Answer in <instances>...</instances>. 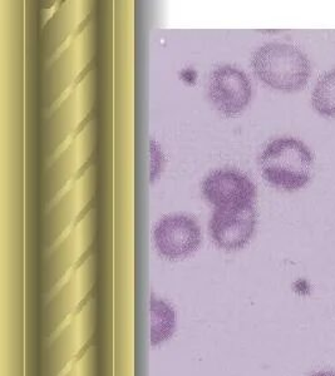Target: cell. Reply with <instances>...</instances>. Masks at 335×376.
I'll return each mask as SVG.
<instances>
[{"mask_svg": "<svg viewBox=\"0 0 335 376\" xmlns=\"http://www.w3.org/2000/svg\"><path fill=\"white\" fill-rule=\"evenodd\" d=\"M264 178L285 191L302 188L310 180L313 155L299 139L284 137L271 141L259 158Z\"/></svg>", "mask_w": 335, "mask_h": 376, "instance_id": "6da1fadb", "label": "cell"}, {"mask_svg": "<svg viewBox=\"0 0 335 376\" xmlns=\"http://www.w3.org/2000/svg\"><path fill=\"white\" fill-rule=\"evenodd\" d=\"M151 343L156 346L157 343L168 340L175 331V312L170 305L165 301L157 300L153 295L151 296Z\"/></svg>", "mask_w": 335, "mask_h": 376, "instance_id": "52a82bcc", "label": "cell"}, {"mask_svg": "<svg viewBox=\"0 0 335 376\" xmlns=\"http://www.w3.org/2000/svg\"><path fill=\"white\" fill-rule=\"evenodd\" d=\"M158 252L170 260H179L195 252L201 242L200 228L191 217L168 215L153 231Z\"/></svg>", "mask_w": 335, "mask_h": 376, "instance_id": "277c9868", "label": "cell"}, {"mask_svg": "<svg viewBox=\"0 0 335 376\" xmlns=\"http://www.w3.org/2000/svg\"><path fill=\"white\" fill-rule=\"evenodd\" d=\"M202 194L216 208H236L252 205L257 188L244 173L236 170H218L202 182Z\"/></svg>", "mask_w": 335, "mask_h": 376, "instance_id": "3957f363", "label": "cell"}, {"mask_svg": "<svg viewBox=\"0 0 335 376\" xmlns=\"http://www.w3.org/2000/svg\"><path fill=\"white\" fill-rule=\"evenodd\" d=\"M257 226L254 206L236 208H215L210 221L213 242L228 251L240 249L252 240Z\"/></svg>", "mask_w": 335, "mask_h": 376, "instance_id": "5b68a950", "label": "cell"}, {"mask_svg": "<svg viewBox=\"0 0 335 376\" xmlns=\"http://www.w3.org/2000/svg\"><path fill=\"white\" fill-rule=\"evenodd\" d=\"M312 102L319 114L335 118V69L319 79Z\"/></svg>", "mask_w": 335, "mask_h": 376, "instance_id": "ba28073f", "label": "cell"}, {"mask_svg": "<svg viewBox=\"0 0 335 376\" xmlns=\"http://www.w3.org/2000/svg\"><path fill=\"white\" fill-rule=\"evenodd\" d=\"M252 71L271 88L295 92L305 87L310 77V63L296 47L269 43L260 47L252 59Z\"/></svg>", "mask_w": 335, "mask_h": 376, "instance_id": "7a4b0ae2", "label": "cell"}, {"mask_svg": "<svg viewBox=\"0 0 335 376\" xmlns=\"http://www.w3.org/2000/svg\"><path fill=\"white\" fill-rule=\"evenodd\" d=\"M208 94L218 111L234 117L244 111L252 98V84L245 73L233 66H221L211 74Z\"/></svg>", "mask_w": 335, "mask_h": 376, "instance_id": "8992f818", "label": "cell"}, {"mask_svg": "<svg viewBox=\"0 0 335 376\" xmlns=\"http://www.w3.org/2000/svg\"><path fill=\"white\" fill-rule=\"evenodd\" d=\"M310 376H335L334 371H317Z\"/></svg>", "mask_w": 335, "mask_h": 376, "instance_id": "9c48e42d", "label": "cell"}]
</instances>
